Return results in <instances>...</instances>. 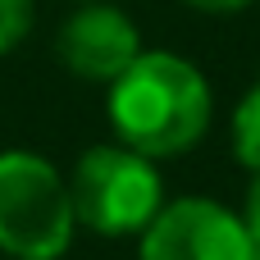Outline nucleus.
Here are the masks:
<instances>
[{"mask_svg":"<svg viewBox=\"0 0 260 260\" xmlns=\"http://www.w3.org/2000/svg\"><path fill=\"white\" fill-rule=\"evenodd\" d=\"M105 114L114 137L137 155L178 160L206 137L215 119V91L192 59L174 50H142L110 82Z\"/></svg>","mask_w":260,"mask_h":260,"instance_id":"obj_1","label":"nucleus"},{"mask_svg":"<svg viewBox=\"0 0 260 260\" xmlns=\"http://www.w3.org/2000/svg\"><path fill=\"white\" fill-rule=\"evenodd\" d=\"M55 55H59V64L73 78L110 87L142 55V32H137V23L119 5H110V0H78V9L59 23Z\"/></svg>","mask_w":260,"mask_h":260,"instance_id":"obj_5","label":"nucleus"},{"mask_svg":"<svg viewBox=\"0 0 260 260\" xmlns=\"http://www.w3.org/2000/svg\"><path fill=\"white\" fill-rule=\"evenodd\" d=\"M137 260H260V247L238 210L210 197H183L165 201V210L142 229Z\"/></svg>","mask_w":260,"mask_h":260,"instance_id":"obj_4","label":"nucleus"},{"mask_svg":"<svg viewBox=\"0 0 260 260\" xmlns=\"http://www.w3.org/2000/svg\"><path fill=\"white\" fill-rule=\"evenodd\" d=\"M37 23V0H0V55L18 50Z\"/></svg>","mask_w":260,"mask_h":260,"instance_id":"obj_7","label":"nucleus"},{"mask_svg":"<svg viewBox=\"0 0 260 260\" xmlns=\"http://www.w3.org/2000/svg\"><path fill=\"white\" fill-rule=\"evenodd\" d=\"M187 9H201V14H242L251 9L256 0H183Z\"/></svg>","mask_w":260,"mask_h":260,"instance_id":"obj_9","label":"nucleus"},{"mask_svg":"<svg viewBox=\"0 0 260 260\" xmlns=\"http://www.w3.org/2000/svg\"><path fill=\"white\" fill-rule=\"evenodd\" d=\"M242 224L260 247V174H251V187H247V201H242Z\"/></svg>","mask_w":260,"mask_h":260,"instance_id":"obj_8","label":"nucleus"},{"mask_svg":"<svg viewBox=\"0 0 260 260\" xmlns=\"http://www.w3.org/2000/svg\"><path fill=\"white\" fill-rule=\"evenodd\" d=\"M73 233L69 178L37 151H0V251L9 260H59Z\"/></svg>","mask_w":260,"mask_h":260,"instance_id":"obj_3","label":"nucleus"},{"mask_svg":"<svg viewBox=\"0 0 260 260\" xmlns=\"http://www.w3.org/2000/svg\"><path fill=\"white\" fill-rule=\"evenodd\" d=\"M69 201L78 229L96 238H142V229L165 210V178L155 160L123 142L87 146L69 174Z\"/></svg>","mask_w":260,"mask_h":260,"instance_id":"obj_2","label":"nucleus"},{"mask_svg":"<svg viewBox=\"0 0 260 260\" xmlns=\"http://www.w3.org/2000/svg\"><path fill=\"white\" fill-rule=\"evenodd\" d=\"M233 151L251 174H260V82L233 110Z\"/></svg>","mask_w":260,"mask_h":260,"instance_id":"obj_6","label":"nucleus"}]
</instances>
